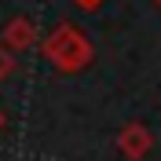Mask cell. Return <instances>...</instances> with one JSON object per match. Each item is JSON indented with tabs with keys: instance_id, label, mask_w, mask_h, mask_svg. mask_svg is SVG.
I'll list each match as a JSON object with an SVG mask.
<instances>
[{
	"instance_id": "6da1fadb",
	"label": "cell",
	"mask_w": 161,
	"mask_h": 161,
	"mask_svg": "<svg viewBox=\"0 0 161 161\" xmlns=\"http://www.w3.org/2000/svg\"><path fill=\"white\" fill-rule=\"evenodd\" d=\"M40 55L59 73H80V70H88L92 59H95V44H92V37L80 26L59 22L48 37L40 40Z\"/></svg>"
},
{
	"instance_id": "7a4b0ae2",
	"label": "cell",
	"mask_w": 161,
	"mask_h": 161,
	"mask_svg": "<svg viewBox=\"0 0 161 161\" xmlns=\"http://www.w3.org/2000/svg\"><path fill=\"white\" fill-rule=\"evenodd\" d=\"M150 150H154V132L147 128L143 121L121 125V132H117V154L125 161H143Z\"/></svg>"
},
{
	"instance_id": "3957f363",
	"label": "cell",
	"mask_w": 161,
	"mask_h": 161,
	"mask_svg": "<svg viewBox=\"0 0 161 161\" xmlns=\"http://www.w3.org/2000/svg\"><path fill=\"white\" fill-rule=\"evenodd\" d=\"M0 40H4L11 51H30L33 44H40V30H37V22H33L30 15H15L8 26H4Z\"/></svg>"
},
{
	"instance_id": "277c9868",
	"label": "cell",
	"mask_w": 161,
	"mask_h": 161,
	"mask_svg": "<svg viewBox=\"0 0 161 161\" xmlns=\"http://www.w3.org/2000/svg\"><path fill=\"white\" fill-rule=\"evenodd\" d=\"M11 70H15V51H11L4 40H0V80H8Z\"/></svg>"
},
{
	"instance_id": "5b68a950",
	"label": "cell",
	"mask_w": 161,
	"mask_h": 161,
	"mask_svg": "<svg viewBox=\"0 0 161 161\" xmlns=\"http://www.w3.org/2000/svg\"><path fill=\"white\" fill-rule=\"evenodd\" d=\"M73 4H77L80 11H95V8H103V4H106V0H73Z\"/></svg>"
},
{
	"instance_id": "8992f818",
	"label": "cell",
	"mask_w": 161,
	"mask_h": 161,
	"mask_svg": "<svg viewBox=\"0 0 161 161\" xmlns=\"http://www.w3.org/2000/svg\"><path fill=\"white\" fill-rule=\"evenodd\" d=\"M4 128H8V114L0 110V132H4Z\"/></svg>"
},
{
	"instance_id": "52a82bcc",
	"label": "cell",
	"mask_w": 161,
	"mask_h": 161,
	"mask_svg": "<svg viewBox=\"0 0 161 161\" xmlns=\"http://www.w3.org/2000/svg\"><path fill=\"white\" fill-rule=\"evenodd\" d=\"M154 8H158V11H161V0H154Z\"/></svg>"
}]
</instances>
